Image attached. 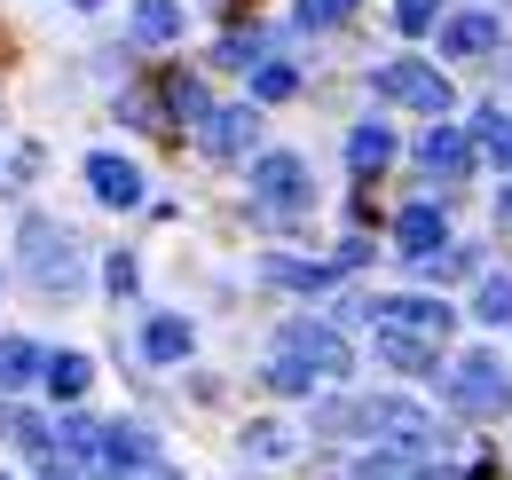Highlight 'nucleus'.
Returning <instances> with one entry per match:
<instances>
[{"label": "nucleus", "instance_id": "nucleus-1", "mask_svg": "<svg viewBox=\"0 0 512 480\" xmlns=\"http://www.w3.org/2000/svg\"><path fill=\"white\" fill-rule=\"evenodd\" d=\"M449 410H465V418H505L512 410V370L489 347H473V355L449 362Z\"/></svg>", "mask_w": 512, "mask_h": 480}, {"label": "nucleus", "instance_id": "nucleus-2", "mask_svg": "<svg viewBox=\"0 0 512 480\" xmlns=\"http://www.w3.org/2000/svg\"><path fill=\"white\" fill-rule=\"evenodd\" d=\"M16 252H24V268H32V284L40 292H79V244H71V229H56V221H24L16 229Z\"/></svg>", "mask_w": 512, "mask_h": 480}, {"label": "nucleus", "instance_id": "nucleus-3", "mask_svg": "<svg viewBox=\"0 0 512 480\" xmlns=\"http://www.w3.org/2000/svg\"><path fill=\"white\" fill-rule=\"evenodd\" d=\"M363 433H379L386 449H442V418L434 410H418V402H402V394H379V402H363Z\"/></svg>", "mask_w": 512, "mask_h": 480}, {"label": "nucleus", "instance_id": "nucleus-4", "mask_svg": "<svg viewBox=\"0 0 512 480\" xmlns=\"http://www.w3.org/2000/svg\"><path fill=\"white\" fill-rule=\"evenodd\" d=\"M253 197L276 213V221H292V213H308V197H316V174H308V158H292V150H268L253 158Z\"/></svg>", "mask_w": 512, "mask_h": 480}, {"label": "nucleus", "instance_id": "nucleus-5", "mask_svg": "<svg viewBox=\"0 0 512 480\" xmlns=\"http://www.w3.org/2000/svg\"><path fill=\"white\" fill-rule=\"evenodd\" d=\"M379 95L386 103H410V111H434V119L449 111V79L434 71V63H418V56L379 63Z\"/></svg>", "mask_w": 512, "mask_h": 480}, {"label": "nucleus", "instance_id": "nucleus-6", "mask_svg": "<svg viewBox=\"0 0 512 480\" xmlns=\"http://www.w3.org/2000/svg\"><path fill=\"white\" fill-rule=\"evenodd\" d=\"M371 323H379V331H410V339H434V347L457 331L449 300H426V292H394V300H379V307H371Z\"/></svg>", "mask_w": 512, "mask_h": 480}, {"label": "nucleus", "instance_id": "nucleus-7", "mask_svg": "<svg viewBox=\"0 0 512 480\" xmlns=\"http://www.w3.org/2000/svg\"><path fill=\"white\" fill-rule=\"evenodd\" d=\"M284 355L300 362V370H316V378H347V362H355L331 323H284Z\"/></svg>", "mask_w": 512, "mask_h": 480}, {"label": "nucleus", "instance_id": "nucleus-8", "mask_svg": "<svg viewBox=\"0 0 512 480\" xmlns=\"http://www.w3.org/2000/svg\"><path fill=\"white\" fill-rule=\"evenodd\" d=\"M87 189H95L103 205H119V213H127V205H142V166L119 158V150H95V158H87Z\"/></svg>", "mask_w": 512, "mask_h": 480}, {"label": "nucleus", "instance_id": "nucleus-9", "mask_svg": "<svg viewBox=\"0 0 512 480\" xmlns=\"http://www.w3.org/2000/svg\"><path fill=\"white\" fill-rule=\"evenodd\" d=\"M197 134H205V150H213V158H245V150H253V134H260V119H253V103H229V111H205Z\"/></svg>", "mask_w": 512, "mask_h": 480}, {"label": "nucleus", "instance_id": "nucleus-10", "mask_svg": "<svg viewBox=\"0 0 512 480\" xmlns=\"http://www.w3.org/2000/svg\"><path fill=\"white\" fill-rule=\"evenodd\" d=\"M489 48H497V16H489V8L442 16V56H489Z\"/></svg>", "mask_w": 512, "mask_h": 480}, {"label": "nucleus", "instance_id": "nucleus-11", "mask_svg": "<svg viewBox=\"0 0 512 480\" xmlns=\"http://www.w3.org/2000/svg\"><path fill=\"white\" fill-rule=\"evenodd\" d=\"M418 166H426V174H442V181H457L465 166H473V134H457V126H434V134L418 142Z\"/></svg>", "mask_w": 512, "mask_h": 480}, {"label": "nucleus", "instance_id": "nucleus-12", "mask_svg": "<svg viewBox=\"0 0 512 480\" xmlns=\"http://www.w3.org/2000/svg\"><path fill=\"white\" fill-rule=\"evenodd\" d=\"M394 244H402L410 260H426V252H442V244H449V221H442V205H410V213L394 221Z\"/></svg>", "mask_w": 512, "mask_h": 480}, {"label": "nucleus", "instance_id": "nucleus-13", "mask_svg": "<svg viewBox=\"0 0 512 480\" xmlns=\"http://www.w3.org/2000/svg\"><path fill=\"white\" fill-rule=\"evenodd\" d=\"M190 347H197V331L182 323V315H150V323H142V355L150 362H182Z\"/></svg>", "mask_w": 512, "mask_h": 480}, {"label": "nucleus", "instance_id": "nucleus-14", "mask_svg": "<svg viewBox=\"0 0 512 480\" xmlns=\"http://www.w3.org/2000/svg\"><path fill=\"white\" fill-rule=\"evenodd\" d=\"M103 465H111V473H150V465H158V449H150V433L111 425V433H103Z\"/></svg>", "mask_w": 512, "mask_h": 480}, {"label": "nucleus", "instance_id": "nucleus-15", "mask_svg": "<svg viewBox=\"0 0 512 480\" xmlns=\"http://www.w3.org/2000/svg\"><path fill=\"white\" fill-rule=\"evenodd\" d=\"M134 40H142V48L182 40V8H174V0H134Z\"/></svg>", "mask_w": 512, "mask_h": 480}, {"label": "nucleus", "instance_id": "nucleus-16", "mask_svg": "<svg viewBox=\"0 0 512 480\" xmlns=\"http://www.w3.org/2000/svg\"><path fill=\"white\" fill-rule=\"evenodd\" d=\"M339 276V260H268V284H284V292H323Z\"/></svg>", "mask_w": 512, "mask_h": 480}, {"label": "nucleus", "instance_id": "nucleus-17", "mask_svg": "<svg viewBox=\"0 0 512 480\" xmlns=\"http://www.w3.org/2000/svg\"><path fill=\"white\" fill-rule=\"evenodd\" d=\"M386 158H394V134H386L379 119H371V126H355V134H347V166H355V174H379Z\"/></svg>", "mask_w": 512, "mask_h": 480}, {"label": "nucleus", "instance_id": "nucleus-18", "mask_svg": "<svg viewBox=\"0 0 512 480\" xmlns=\"http://www.w3.org/2000/svg\"><path fill=\"white\" fill-rule=\"evenodd\" d=\"M379 355L394 362V370H434L442 347H434V339H410V331H379Z\"/></svg>", "mask_w": 512, "mask_h": 480}, {"label": "nucleus", "instance_id": "nucleus-19", "mask_svg": "<svg viewBox=\"0 0 512 480\" xmlns=\"http://www.w3.org/2000/svg\"><path fill=\"white\" fill-rule=\"evenodd\" d=\"M40 378H48V394H56V402H79V394H87V378H95V362H87V355H48Z\"/></svg>", "mask_w": 512, "mask_h": 480}, {"label": "nucleus", "instance_id": "nucleus-20", "mask_svg": "<svg viewBox=\"0 0 512 480\" xmlns=\"http://www.w3.org/2000/svg\"><path fill=\"white\" fill-rule=\"evenodd\" d=\"M48 355L32 347V339H0V386H24V378H40Z\"/></svg>", "mask_w": 512, "mask_h": 480}, {"label": "nucleus", "instance_id": "nucleus-21", "mask_svg": "<svg viewBox=\"0 0 512 480\" xmlns=\"http://www.w3.org/2000/svg\"><path fill=\"white\" fill-rule=\"evenodd\" d=\"M473 315H481V323H497V331H512V276H481Z\"/></svg>", "mask_w": 512, "mask_h": 480}, {"label": "nucleus", "instance_id": "nucleus-22", "mask_svg": "<svg viewBox=\"0 0 512 480\" xmlns=\"http://www.w3.org/2000/svg\"><path fill=\"white\" fill-rule=\"evenodd\" d=\"M253 95H260V103H284V95H300V71H292V63H253Z\"/></svg>", "mask_w": 512, "mask_h": 480}, {"label": "nucleus", "instance_id": "nucleus-23", "mask_svg": "<svg viewBox=\"0 0 512 480\" xmlns=\"http://www.w3.org/2000/svg\"><path fill=\"white\" fill-rule=\"evenodd\" d=\"M473 142H481L489 158H512V111H481V126H473Z\"/></svg>", "mask_w": 512, "mask_h": 480}, {"label": "nucleus", "instance_id": "nucleus-24", "mask_svg": "<svg viewBox=\"0 0 512 480\" xmlns=\"http://www.w3.org/2000/svg\"><path fill=\"white\" fill-rule=\"evenodd\" d=\"M268 386H276V394H316V370H300L292 355H276L268 362Z\"/></svg>", "mask_w": 512, "mask_h": 480}, {"label": "nucleus", "instance_id": "nucleus-25", "mask_svg": "<svg viewBox=\"0 0 512 480\" xmlns=\"http://www.w3.org/2000/svg\"><path fill=\"white\" fill-rule=\"evenodd\" d=\"M355 480H418V473H410V457H402V449H379V457H363V465H355Z\"/></svg>", "mask_w": 512, "mask_h": 480}, {"label": "nucleus", "instance_id": "nucleus-26", "mask_svg": "<svg viewBox=\"0 0 512 480\" xmlns=\"http://www.w3.org/2000/svg\"><path fill=\"white\" fill-rule=\"evenodd\" d=\"M355 16V0H300V24L308 32H331V24H347Z\"/></svg>", "mask_w": 512, "mask_h": 480}, {"label": "nucleus", "instance_id": "nucleus-27", "mask_svg": "<svg viewBox=\"0 0 512 480\" xmlns=\"http://www.w3.org/2000/svg\"><path fill=\"white\" fill-rule=\"evenodd\" d=\"M245 449H253V457H292V433H284V425H245Z\"/></svg>", "mask_w": 512, "mask_h": 480}, {"label": "nucleus", "instance_id": "nucleus-28", "mask_svg": "<svg viewBox=\"0 0 512 480\" xmlns=\"http://www.w3.org/2000/svg\"><path fill=\"white\" fill-rule=\"evenodd\" d=\"M394 24L402 32H434L442 24V0H394Z\"/></svg>", "mask_w": 512, "mask_h": 480}, {"label": "nucleus", "instance_id": "nucleus-29", "mask_svg": "<svg viewBox=\"0 0 512 480\" xmlns=\"http://www.w3.org/2000/svg\"><path fill=\"white\" fill-rule=\"evenodd\" d=\"M260 56V32L253 40H245V32H237V40H221V63H253Z\"/></svg>", "mask_w": 512, "mask_h": 480}, {"label": "nucleus", "instance_id": "nucleus-30", "mask_svg": "<svg viewBox=\"0 0 512 480\" xmlns=\"http://www.w3.org/2000/svg\"><path fill=\"white\" fill-rule=\"evenodd\" d=\"M497 221H505V229H512V189H505V197H497Z\"/></svg>", "mask_w": 512, "mask_h": 480}, {"label": "nucleus", "instance_id": "nucleus-31", "mask_svg": "<svg viewBox=\"0 0 512 480\" xmlns=\"http://www.w3.org/2000/svg\"><path fill=\"white\" fill-rule=\"evenodd\" d=\"M418 480H457V473H418Z\"/></svg>", "mask_w": 512, "mask_h": 480}, {"label": "nucleus", "instance_id": "nucleus-32", "mask_svg": "<svg viewBox=\"0 0 512 480\" xmlns=\"http://www.w3.org/2000/svg\"><path fill=\"white\" fill-rule=\"evenodd\" d=\"M79 8H103V0H79Z\"/></svg>", "mask_w": 512, "mask_h": 480}]
</instances>
